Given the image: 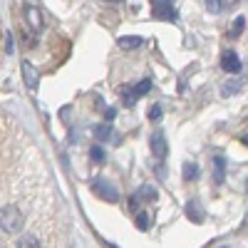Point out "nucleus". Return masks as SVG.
Returning <instances> with one entry per match:
<instances>
[{"label": "nucleus", "mask_w": 248, "mask_h": 248, "mask_svg": "<svg viewBox=\"0 0 248 248\" xmlns=\"http://www.w3.org/2000/svg\"><path fill=\"white\" fill-rule=\"evenodd\" d=\"M25 229V214L17 203H3L0 206V231L15 236V233H23Z\"/></svg>", "instance_id": "f257e3e1"}, {"label": "nucleus", "mask_w": 248, "mask_h": 248, "mask_svg": "<svg viewBox=\"0 0 248 248\" xmlns=\"http://www.w3.org/2000/svg\"><path fill=\"white\" fill-rule=\"evenodd\" d=\"M152 15L156 20H167V23H176L179 20L174 0H152Z\"/></svg>", "instance_id": "f03ea898"}, {"label": "nucleus", "mask_w": 248, "mask_h": 248, "mask_svg": "<svg viewBox=\"0 0 248 248\" xmlns=\"http://www.w3.org/2000/svg\"><path fill=\"white\" fill-rule=\"evenodd\" d=\"M92 191L97 194V196H102L105 201H119V191H117V186H112L109 181H105V179H94L92 181Z\"/></svg>", "instance_id": "7ed1b4c3"}, {"label": "nucleus", "mask_w": 248, "mask_h": 248, "mask_svg": "<svg viewBox=\"0 0 248 248\" xmlns=\"http://www.w3.org/2000/svg\"><path fill=\"white\" fill-rule=\"evenodd\" d=\"M23 13H25V20H28V25H30L32 32H40V30H43V15H40V10H37L32 3H25Z\"/></svg>", "instance_id": "20e7f679"}, {"label": "nucleus", "mask_w": 248, "mask_h": 248, "mask_svg": "<svg viewBox=\"0 0 248 248\" xmlns=\"http://www.w3.org/2000/svg\"><path fill=\"white\" fill-rule=\"evenodd\" d=\"M221 67H223V72H229V75L241 72V60H238V55L231 52V50H226V52L221 55Z\"/></svg>", "instance_id": "39448f33"}, {"label": "nucleus", "mask_w": 248, "mask_h": 248, "mask_svg": "<svg viewBox=\"0 0 248 248\" xmlns=\"http://www.w3.org/2000/svg\"><path fill=\"white\" fill-rule=\"evenodd\" d=\"M149 144H152V152H154V156H156V159H164V156L169 154L167 139H164V134H161V132H154V134H152V139H149Z\"/></svg>", "instance_id": "423d86ee"}, {"label": "nucleus", "mask_w": 248, "mask_h": 248, "mask_svg": "<svg viewBox=\"0 0 248 248\" xmlns=\"http://www.w3.org/2000/svg\"><path fill=\"white\" fill-rule=\"evenodd\" d=\"M23 79H25V87H28L30 92H35V90H37L40 77H37V70L30 65V62H23Z\"/></svg>", "instance_id": "0eeeda50"}, {"label": "nucleus", "mask_w": 248, "mask_h": 248, "mask_svg": "<svg viewBox=\"0 0 248 248\" xmlns=\"http://www.w3.org/2000/svg\"><path fill=\"white\" fill-rule=\"evenodd\" d=\"M15 248H43V241H40V236L35 231H28V233H23L17 238Z\"/></svg>", "instance_id": "6e6552de"}, {"label": "nucleus", "mask_w": 248, "mask_h": 248, "mask_svg": "<svg viewBox=\"0 0 248 248\" xmlns=\"http://www.w3.org/2000/svg\"><path fill=\"white\" fill-rule=\"evenodd\" d=\"M214 167H216V171H214V181L221 184L223 176H226V156H223V154H216V156H214Z\"/></svg>", "instance_id": "1a4fd4ad"}, {"label": "nucleus", "mask_w": 248, "mask_h": 248, "mask_svg": "<svg viewBox=\"0 0 248 248\" xmlns=\"http://www.w3.org/2000/svg\"><path fill=\"white\" fill-rule=\"evenodd\" d=\"M186 216H189L194 223H203V211H201V206H199L196 201L186 203Z\"/></svg>", "instance_id": "9d476101"}, {"label": "nucleus", "mask_w": 248, "mask_h": 248, "mask_svg": "<svg viewBox=\"0 0 248 248\" xmlns=\"http://www.w3.org/2000/svg\"><path fill=\"white\" fill-rule=\"evenodd\" d=\"M119 92H122V105H124V107H132L134 102L139 99V97H137V92H134V87H127V85H124Z\"/></svg>", "instance_id": "9b49d317"}, {"label": "nucleus", "mask_w": 248, "mask_h": 248, "mask_svg": "<svg viewBox=\"0 0 248 248\" xmlns=\"http://www.w3.org/2000/svg\"><path fill=\"white\" fill-rule=\"evenodd\" d=\"M141 45V37H119V47L122 50H134Z\"/></svg>", "instance_id": "f8f14e48"}, {"label": "nucleus", "mask_w": 248, "mask_h": 248, "mask_svg": "<svg viewBox=\"0 0 248 248\" xmlns=\"http://www.w3.org/2000/svg\"><path fill=\"white\" fill-rule=\"evenodd\" d=\"M199 176V167H196V164H191V161H186L184 164V179L186 181H194Z\"/></svg>", "instance_id": "ddd939ff"}, {"label": "nucleus", "mask_w": 248, "mask_h": 248, "mask_svg": "<svg viewBox=\"0 0 248 248\" xmlns=\"http://www.w3.org/2000/svg\"><path fill=\"white\" fill-rule=\"evenodd\" d=\"M109 134H112V129H109V124H97V127H94V137H97L99 141H105V139H109Z\"/></svg>", "instance_id": "4468645a"}, {"label": "nucleus", "mask_w": 248, "mask_h": 248, "mask_svg": "<svg viewBox=\"0 0 248 248\" xmlns=\"http://www.w3.org/2000/svg\"><path fill=\"white\" fill-rule=\"evenodd\" d=\"M241 90V82H226V85L221 87V92L226 94V97H231V94H236Z\"/></svg>", "instance_id": "2eb2a0df"}, {"label": "nucleus", "mask_w": 248, "mask_h": 248, "mask_svg": "<svg viewBox=\"0 0 248 248\" xmlns=\"http://www.w3.org/2000/svg\"><path fill=\"white\" fill-rule=\"evenodd\" d=\"M154 196H156L154 186H141V189H139V199H144V201H152Z\"/></svg>", "instance_id": "dca6fc26"}, {"label": "nucleus", "mask_w": 248, "mask_h": 248, "mask_svg": "<svg viewBox=\"0 0 248 248\" xmlns=\"http://www.w3.org/2000/svg\"><path fill=\"white\" fill-rule=\"evenodd\" d=\"M137 226H139L141 231L149 229V214H147V211H139V214H137Z\"/></svg>", "instance_id": "f3484780"}, {"label": "nucleus", "mask_w": 248, "mask_h": 248, "mask_svg": "<svg viewBox=\"0 0 248 248\" xmlns=\"http://www.w3.org/2000/svg\"><path fill=\"white\" fill-rule=\"evenodd\" d=\"M152 90V79H141L139 85L134 87V92H137V97H141V94H147Z\"/></svg>", "instance_id": "a211bd4d"}, {"label": "nucleus", "mask_w": 248, "mask_h": 248, "mask_svg": "<svg viewBox=\"0 0 248 248\" xmlns=\"http://www.w3.org/2000/svg\"><path fill=\"white\" fill-rule=\"evenodd\" d=\"M90 159H92L94 164L105 161V152H102V147H92V149H90Z\"/></svg>", "instance_id": "6ab92c4d"}, {"label": "nucleus", "mask_w": 248, "mask_h": 248, "mask_svg": "<svg viewBox=\"0 0 248 248\" xmlns=\"http://www.w3.org/2000/svg\"><path fill=\"white\" fill-rule=\"evenodd\" d=\"M243 28H246V20L238 17V20H236V25H233V30H231V37H238V35L243 32Z\"/></svg>", "instance_id": "aec40b11"}, {"label": "nucleus", "mask_w": 248, "mask_h": 248, "mask_svg": "<svg viewBox=\"0 0 248 248\" xmlns=\"http://www.w3.org/2000/svg\"><path fill=\"white\" fill-rule=\"evenodd\" d=\"M206 10L216 15V13L221 10V0H206Z\"/></svg>", "instance_id": "412c9836"}, {"label": "nucleus", "mask_w": 248, "mask_h": 248, "mask_svg": "<svg viewBox=\"0 0 248 248\" xmlns=\"http://www.w3.org/2000/svg\"><path fill=\"white\" fill-rule=\"evenodd\" d=\"M149 119H152V122H159V119H161V107H159V105L149 107Z\"/></svg>", "instance_id": "4be33fe9"}, {"label": "nucleus", "mask_w": 248, "mask_h": 248, "mask_svg": "<svg viewBox=\"0 0 248 248\" xmlns=\"http://www.w3.org/2000/svg\"><path fill=\"white\" fill-rule=\"evenodd\" d=\"M114 117H117V109H114V107H107V109H105V119H107V122H112Z\"/></svg>", "instance_id": "5701e85b"}, {"label": "nucleus", "mask_w": 248, "mask_h": 248, "mask_svg": "<svg viewBox=\"0 0 248 248\" xmlns=\"http://www.w3.org/2000/svg\"><path fill=\"white\" fill-rule=\"evenodd\" d=\"M5 52H8V55L13 52V35H10V32L5 35Z\"/></svg>", "instance_id": "b1692460"}, {"label": "nucleus", "mask_w": 248, "mask_h": 248, "mask_svg": "<svg viewBox=\"0 0 248 248\" xmlns=\"http://www.w3.org/2000/svg\"><path fill=\"white\" fill-rule=\"evenodd\" d=\"M241 141H243V144H246V147H248V132H246V134L241 137Z\"/></svg>", "instance_id": "393cba45"}, {"label": "nucleus", "mask_w": 248, "mask_h": 248, "mask_svg": "<svg viewBox=\"0 0 248 248\" xmlns=\"http://www.w3.org/2000/svg\"><path fill=\"white\" fill-rule=\"evenodd\" d=\"M105 3H119V0H105Z\"/></svg>", "instance_id": "a878e982"}, {"label": "nucleus", "mask_w": 248, "mask_h": 248, "mask_svg": "<svg viewBox=\"0 0 248 248\" xmlns=\"http://www.w3.org/2000/svg\"><path fill=\"white\" fill-rule=\"evenodd\" d=\"M243 226H248V216H246V223H243Z\"/></svg>", "instance_id": "bb28decb"}, {"label": "nucleus", "mask_w": 248, "mask_h": 248, "mask_svg": "<svg viewBox=\"0 0 248 248\" xmlns=\"http://www.w3.org/2000/svg\"><path fill=\"white\" fill-rule=\"evenodd\" d=\"M246 189H248V179H246Z\"/></svg>", "instance_id": "cd10ccee"}]
</instances>
